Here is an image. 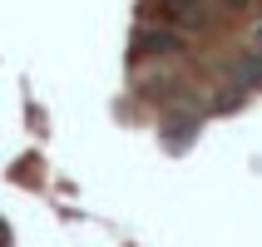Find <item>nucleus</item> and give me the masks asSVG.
<instances>
[{"instance_id":"obj_1","label":"nucleus","mask_w":262,"mask_h":247,"mask_svg":"<svg viewBox=\"0 0 262 247\" xmlns=\"http://www.w3.org/2000/svg\"><path fill=\"white\" fill-rule=\"evenodd\" d=\"M168 5H188V0H168Z\"/></svg>"}]
</instances>
